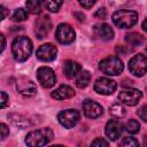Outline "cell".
<instances>
[{"instance_id":"3957f363","label":"cell","mask_w":147,"mask_h":147,"mask_svg":"<svg viewBox=\"0 0 147 147\" xmlns=\"http://www.w3.org/2000/svg\"><path fill=\"white\" fill-rule=\"evenodd\" d=\"M138 21V14L134 10H117L113 14V22L121 29L132 28Z\"/></svg>"},{"instance_id":"9a60e30c","label":"cell","mask_w":147,"mask_h":147,"mask_svg":"<svg viewBox=\"0 0 147 147\" xmlns=\"http://www.w3.org/2000/svg\"><path fill=\"white\" fill-rule=\"evenodd\" d=\"M94 31V34L101 39V40H111L114 38V31L113 29L106 24V23H102V24H96L93 29Z\"/></svg>"},{"instance_id":"5b68a950","label":"cell","mask_w":147,"mask_h":147,"mask_svg":"<svg viewBox=\"0 0 147 147\" xmlns=\"http://www.w3.org/2000/svg\"><path fill=\"white\" fill-rule=\"evenodd\" d=\"M129 70L132 75L141 77L147 74V56L142 54L134 55L129 61Z\"/></svg>"},{"instance_id":"d590c367","label":"cell","mask_w":147,"mask_h":147,"mask_svg":"<svg viewBox=\"0 0 147 147\" xmlns=\"http://www.w3.org/2000/svg\"><path fill=\"white\" fill-rule=\"evenodd\" d=\"M75 15H76V16H78V17H79V18H78V20H79V21H84V17H85V16H84V15H83V14H79V13H76V14H75Z\"/></svg>"},{"instance_id":"8992f818","label":"cell","mask_w":147,"mask_h":147,"mask_svg":"<svg viewBox=\"0 0 147 147\" xmlns=\"http://www.w3.org/2000/svg\"><path fill=\"white\" fill-rule=\"evenodd\" d=\"M55 38H56V40H57L60 44L68 45V44H71V42L75 40L76 34H75L74 29H72L69 24H67V23H61V24L56 28Z\"/></svg>"},{"instance_id":"30bf717a","label":"cell","mask_w":147,"mask_h":147,"mask_svg":"<svg viewBox=\"0 0 147 147\" xmlns=\"http://www.w3.org/2000/svg\"><path fill=\"white\" fill-rule=\"evenodd\" d=\"M142 93L137 88H127L118 94V100L126 106H136L141 100Z\"/></svg>"},{"instance_id":"4316f807","label":"cell","mask_w":147,"mask_h":147,"mask_svg":"<svg viewBox=\"0 0 147 147\" xmlns=\"http://www.w3.org/2000/svg\"><path fill=\"white\" fill-rule=\"evenodd\" d=\"M137 114H138V116H139L140 119H142L144 122H147V105L141 106L137 110Z\"/></svg>"},{"instance_id":"ac0fdd59","label":"cell","mask_w":147,"mask_h":147,"mask_svg":"<svg viewBox=\"0 0 147 147\" xmlns=\"http://www.w3.org/2000/svg\"><path fill=\"white\" fill-rule=\"evenodd\" d=\"M37 34L38 38H44L45 34H47V32L51 29V20L48 16H42L41 18H39L37 21Z\"/></svg>"},{"instance_id":"d6a6232c","label":"cell","mask_w":147,"mask_h":147,"mask_svg":"<svg viewBox=\"0 0 147 147\" xmlns=\"http://www.w3.org/2000/svg\"><path fill=\"white\" fill-rule=\"evenodd\" d=\"M127 0H109V3L113 5V6H121V5H124Z\"/></svg>"},{"instance_id":"e575fe53","label":"cell","mask_w":147,"mask_h":147,"mask_svg":"<svg viewBox=\"0 0 147 147\" xmlns=\"http://www.w3.org/2000/svg\"><path fill=\"white\" fill-rule=\"evenodd\" d=\"M0 39H1V52H3V49H5V46H6V40H5V37H3V34H1L0 36Z\"/></svg>"},{"instance_id":"83f0119b","label":"cell","mask_w":147,"mask_h":147,"mask_svg":"<svg viewBox=\"0 0 147 147\" xmlns=\"http://www.w3.org/2000/svg\"><path fill=\"white\" fill-rule=\"evenodd\" d=\"M78 2H79V5H80L83 8L88 9V8H91V7H93V6L95 5L96 0H78Z\"/></svg>"},{"instance_id":"8d00e7d4","label":"cell","mask_w":147,"mask_h":147,"mask_svg":"<svg viewBox=\"0 0 147 147\" xmlns=\"http://www.w3.org/2000/svg\"><path fill=\"white\" fill-rule=\"evenodd\" d=\"M142 29H144V30L147 32V18H146V20L142 22Z\"/></svg>"},{"instance_id":"ffe728a7","label":"cell","mask_w":147,"mask_h":147,"mask_svg":"<svg viewBox=\"0 0 147 147\" xmlns=\"http://www.w3.org/2000/svg\"><path fill=\"white\" fill-rule=\"evenodd\" d=\"M125 41L130 46L136 47V46H140L144 42V37L137 32H130L125 36Z\"/></svg>"},{"instance_id":"603a6c76","label":"cell","mask_w":147,"mask_h":147,"mask_svg":"<svg viewBox=\"0 0 147 147\" xmlns=\"http://www.w3.org/2000/svg\"><path fill=\"white\" fill-rule=\"evenodd\" d=\"M42 3H44V6H45L46 9H48L49 11L55 13L62 6L63 0H42Z\"/></svg>"},{"instance_id":"f546056e","label":"cell","mask_w":147,"mask_h":147,"mask_svg":"<svg viewBox=\"0 0 147 147\" xmlns=\"http://www.w3.org/2000/svg\"><path fill=\"white\" fill-rule=\"evenodd\" d=\"M109 144H108V141H106L105 139H102V138H96L95 140H93L92 141V146H94V147H101V146H105V147H107Z\"/></svg>"},{"instance_id":"ba28073f","label":"cell","mask_w":147,"mask_h":147,"mask_svg":"<svg viewBox=\"0 0 147 147\" xmlns=\"http://www.w3.org/2000/svg\"><path fill=\"white\" fill-rule=\"evenodd\" d=\"M37 79L45 88H51L56 83V76L54 71L48 67H40L37 70Z\"/></svg>"},{"instance_id":"52a82bcc","label":"cell","mask_w":147,"mask_h":147,"mask_svg":"<svg viewBox=\"0 0 147 147\" xmlns=\"http://www.w3.org/2000/svg\"><path fill=\"white\" fill-rule=\"evenodd\" d=\"M79 118H80V115H79L78 110H76V109H65V110H62L57 115V119H59L60 124L62 126H64L65 129L74 127L78 123Z\"/></svg>"},{"instance_id":"484cf974","label":"cell","mask_w":147,"mask_h":147,"mask_svg":"<svg viewBox=\"0 0 147 147\" xmlns=\"http://www.w3.org/2000/svg\"><path fill=\"white\" fill-rule=\"evenodd\" d=\"M121 146H123V147H137V146H139V142L137 139H134L132 137H126L122 140Z\"/></svg>"},{"instance_id":"2e32d148","label":"cell","mask_w":147,"mask_h":147,"mask_svg":"<svg viewBox=\"0 0 147 147\" xmlns=\"http://www.w3.org/2000/svg\"><path fill=\"white\" fill-rule=\"evenodd\" d=\"M75 95V91L71 86L69 85H61L60 87H57L55 91L52 92V98L56 99V100H65V99H70Z\"/></svg>"},{"instance_id":"cb8c5ba5","label":"cell","mask_w":147,"mask_h":147,"mask_svg":"<svg viewBox=\"0 0 147 147\" xmlns=\"http://www.w3.org/2000/svg\"><path fill=\"white\" fill-rule=\"evenodd\" d=\"M125 130H126L129 133H131V134H136V133H138L139 130H140V124H139V122L136 121V119H129V121L126 122V124H125Z\"/></svg>"},{"instance_id":"8fae6325","label":"cell","mask_w":147,"mask_h":147,"mask_svg":"<svg viewBox=\"0 0 147 147\" xmlns=\"http://www.w3.org/2000/svg\"><path fill=\"white\" fill-rule=\"evenodd\" d=\"M56 54H57V49L52 44H44L36 52L37 57L39 60L44 61V62H51V61H53L56 57Z\"/></svg>"},{"instance_id":"7402d4cb","label":"cell","mask_w":147,"mask_h":147,"mask_svg":"<svg viewBox=\"0 0 147 147\" xmlns=\"http://www.w3.org/2000/svg\"><path fill=\"white\" fill-rule=\"evenodd\" d=\"M109 111L113 116L117 117V118H121V117H124L126 115V109L121 105V103H114L110 108H109Z\"/></svg>"},{"instance_id":"d6986e66","label":"cell","mask_w":147,"mask_h":147,"mask_svg":"<svg viewBox=\"0 0 147 147\" xmlns=\"http://www.w3.org/2000/svg\"><path fill=\"white\" fill-rule=\"evenodd\" d=\"M91 82V74L86 70H83L78 74L77 78H76V85L78 88H84L86 87Z\"/></svg>"},{"instance_id":"d4e9b609","label":"cell","mask_w":147,"mask_h":147,"mask_svg":"<svg viewBox=\"0 0 147 147\" xmlns=\"http://www.w3.org/2000/svg\"><path fill=\"white\" fill-rule=\"evenodd\" d=\"M26 18H28V11L25 9H23V8L16 9L14 11V14H13V20L15 22H22V21H24Z\"/></svg>"},{"instance_id":"7a4b0ae2","label":"cell","mask_w":147,"mask_h":147,"mask_svg":"<svg viewBox=\"0 0 147 147\" xmlns=\"http://www.w3.org/2000/svg\"><path fill=\"white\" fill-rule=\"evenodd\" d=\"M53 137H54L53 131L49 127H44L40 130H34L29 132L25 137V142L31 147L44 146L48 144L53 139Z\"/></svg>"},{"instance_id":"e0dca14e","label":"cell","mask_w":147,"mask_h":147,"mask_svg":"<svg viewBox=\"0 0 147 147\" xmlns=\"http://www.w3.org/2000/svg\"><path fill=\"white\" fill-rule=\"evenodd\" d=\"M82 70V67L78 62H75L72 60H69L63 65V72L68 78H74L76 75H78Z\"/></svg>"},{"instance_id":"f1b7e54d","label":"cell","mask_w":147,"mask_h":147,"mask_svg":"<svg viewBox=\"0 0 147 147\" xmlns=\"http://www.w3.org/2000/svg\"><path fill=\"white\" fill-rule=\"evenodd\" d=\"M8 134H9V129H8V126H7L5 123H1V124H0V136H1V139H2V140L6 139Z\"/></svg>"},{"instance_id":"1f68e13d","label":"cell","mask_w":147,"mask_h":147,"mask_svg":"<svg viewBox=\"0 0 147 147\" xmlns=\"http://www.w3.org/2000/svg\"><path fill=\"white\" fill-rule=\"evenodd\" d=\"M8 100H9V98H8V95L6 94V92H1V100H0V102H1V108H5V107L7 106Z\"/></svg>"},{"instance_id":"836d02e7","label":"cell","mask_w":147,"mask_h":147,"mask_svg":"<svg viewBox=\"0 0 147 147\" xmlns=\"http://www.w3.org/2000/svg\"><path fill=\"white\" fill-rule=\"evenodd\" d=\"M0 8H1V11H2V16H1V20H5V18H6V16H7V14H8V11H7V8H6L5 6H1Z\"/></svg>"},{"instance_id":"5bb4252c","label":"cell","mask_w":147,"mask_h":147,"mask_svg":"<svg viewBox=\"0 0 147 147\" xmlns=\"http://www.w3.org/2000/svg\"><path fill=\"white\" fill-rule=\"evenodd\" d=\"M16 88L24 96H32V95H34L37 93L36 84L32 80L25 79V78H22L16 83Z\"/></svg>"},{"instance_id":"277c9868","label":"cell","mask_w":147,"mask_h":147,"mask_svg":"<svg viewBox=\"0 0 147 147\" xmlns=\"http://www.w3.org/2000/svg\"><path fill=\"white\" fill-rule=\"evenodd\" d=\"M99 68L103 74H106L108 76H117L123 71L124 65H123V62L119 57L109 56V57L103 59L100 62Z\"/></svg>"},{"instance_id":"6da1fadb","label":"cell","mask_w":147,"mask_h":147,"mask_svg":"<svg viewBox=\"0 0 147 147\" xmlns=\"http://www.w3.org/2000/svg\"><path fill=\"white\" fill-rule=\"evenodd\" d=\"M11 53L14 59L18 62H24L28 60L32 53V41L28 37H17L11 44Z\"/></svg>"},{"instance_id":"4fadbf2b","label":"cell","mask_w":147,"mask_h":147,"mask_svg":"<svg viewBox=\"0 0 147 147\" xmlns=\"http://www.w3.org/2000/svg\"><path fill=\"white\" fill-rule=\"evenodd\" d=\"M83 111L88 118H98L102 115L103 109L98 102L93 100H85L83 102Z\"/></svg>"},{"instance_id":"4dcf8cb0","label":"cell","mask_w":147,"mask_h":147,"mask_svg":"<svg viewBox=\"0 0 147 147\" xmlns=\"http://www.w3.org/2000/svg\"><path fill=\"white\" fill-rule=\"evenodd\" d=\"M94 16H95L96 18H101V20H105V18L107 17V11H106V9H105V8H100V9H98V10L95 11Z\"/></svg>"},{"instance_id":"9c48e42d","label":"cell","mask_w":147,"mask_h":147,"mask_svg":"<svg viewBox=\"0 0 147 147\" xmlns=\"http://www.w3.org/2000/svg\"><path fill=\"white\" fill-rule=\"evenodd\" d=\"M94 91L102 95H110L115 92L117 84L115 80L107 78V77H100L94 83Z\"/></svg>"},{"instance_id":"74e56055","label":"cell","mask_w":147,"mask_h":147,"mask_svg":"<svg viewBox=\"0 0 147 147\" xmlns=\"http://www.w3.org/2000/svg\"><path fill=\"white\" fill-rule=\"evenodd\" d=\"M146 91H147V87H146Z\"/></svg>"},{"instance_id":"44dd1931","label":"cell","mask_w":147,"mask_h":147,"mask_svg":"<svg viewBox=\"0 0 147 147\" xmlns=\"http://www.w3.org/2000/svg\"><path fill=\"white\" fill-rule=\"evenodd\" d=\"M26 9L31 14H39L41 11V2L40 0H26L25 2Z\"/></svg>"},{"instance_id":"7c38bea8","label":"cell","mask_w":147,"mask_h":147,"mask_svg":"<svg viewBox=\"0 0 147 147\" xmlns=\"http://www.w3.org/2000/svg\"><path fill=\"white\" fill-rule=\"evenodd\" d=\"M123 132V124L118 119H110L107 122L105 127V133L110 140H116L121 137Z\"/></svg>"}]
</instances>
